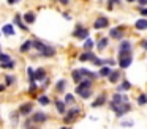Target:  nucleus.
<instances>
[{
	"instance_id": "nucleus-45",
	"label": "nucleus",
	"mask_w": 147,
	"mask_h": 129,
	"mask_svg": "<svg viewBox=\"0 0 147 129\" xmlns=\"http://www.w3.org/2000/svg\"><path fill=\"white\" fill-rule=\"evenodd\" d=\"M127 2H128V3H133V2H134V0H127Z\"/></svg>"
},
{
	"instance_id": "nucleus-14",
	"label": "nucleus",
	"mask_w": 147,
	"mask_h": 129,
	"mask_svg": "<svg viewBox=\"0 0 147 129\" xmlns=\"http://www.w3.org/2000/svg\"><path fill=\"white\" fill-rule=\"evenodd\" d=\"M81 72H82L84 77H90L92 80H95V79L100 76V74H96V72H92V71H89V69H86V68H81Z\"/></svg>"
},
{
	"instance_id": "nucleus-19",
	"label": "nucleus",
	"mask_w": 147,
	"mask_h": 129,
	"mask_svg": "<svg viewBox=\"0 0 147 129\" xmlns=\"http://www.w3.org/2000/svg\"><path fill=\"white\" fill-rule=\"evenodd\" d=\"M24 22H26V24H33V22H35V13H32V11L26 13V14H24Z\"/></svg>"
},
{
	"instance_id": "nucleus-38",
	"label": "nucleus",
	"mask_w": 147,
	"mask_h": 129,
	"mask_svg": "<svg viewBox=\"0 0 147 129\" xmlns=\"http://www.w3.org/2000/svg\"><path fill=\"white\" fill-rule=\"evenodd\" d=\"M141 47H142L144 50H147V39H144L142 43H141Z\"/></svg>"
},
{
	"instance_id": "nucleus-27",
	"label": "nucleus",
	"mask_w": 147,
	"mask_h": 129,
	"mask_svg": "<svg viewBox=\"0 0 147 129\" xmlns=\"http://www.w3.org/2000/svg\"><path fill=\"white\" fill-rule=\"evenodd\" d=\"M92 63H93V66H105V65H108V60H105V58H93L92 60Z\"/></svg>"
},
{
	"instance_id": "nucleus-10",
	"label": "nucleus",
	"mask_w": 147,
	"mask_h": 129,
	"mask_svg": "<svg viewBox=\"0 0 147 129\" xmlns=\"http://www.w3.org/2000/svg\"><path fill=\"white\" fill-rule=\"evenodd\" d=\"M32 120L35 123H45L46 120H48V115H46V113H43V112H36L35 115L32 116Z\"/></svg>"
},
{
	"instance_id": "nucleus-24",
	"label": "nucleus",
	"mask_w": 147,
	"mask_h": 129,
	"mask_svg": "<svg viewBox=\"0 0 147 129\" xmlns=\"http://www.w3.org/2000/svg\"><path fill=\"white\" fill-rule=\"evenodd\" d=\"M108 44H109L108 38H101V39H100V43L96 44V47H98V50H103V49H106V47H108Z\"/></svg>"
},
{
	"instance_id": "nucleus-42",
	"label": "nucleus",
	"mask_w": 147,
	"mask_h": 129,
	"mask_svg": "<svg viewBox=\"0 0 147 129\" xmlns=\"http://www.w3.org/2000/svg\"><path fill=\"white\" fill-rule=\"evenodd\" d=\"M138 2H139L141 6H146V5H147V0H138Z\"/></svg>"
},
{
	"instance_id": "nucleus-23",
	"label": "nucleus",
	"mask_w": 147,
	"mask_h": 129,
	"mask_svg": "<svg viewBox=\"0 0 147 129\" xmlns=\"http://www.w3.org/2000/svg\"><path fill=\"white\" fill-rule=\"evenodd\" d=\"M131 88V84L128 80H122V84L117 87V91H127V90H130Z\"/></svg>"
},
{
	"instance_id": "nucleus-8",
	"label": "nucleus",
	"mask_w": 147,
	"mask_h": 129,
	"mask_svg": "<svg viewBox=\"0 0 147 129\" xmlns=\"http://www.w3.org/2000/svg\"><path fill=\"white\" fill-rule=\"evenodd\" d=\"M109 35H111V38H115V39H123V30H122V28L119 30V27L111 28Z\"/></svg>"
},
{
	"instance_id": "nucleus-21",
	"label": "nucleus",
	"mask_w": 147,
	"mask_h": 129,
	"mask_svg": "<svg viewBox=\"0 0 147 129\" xmlns=\"http://www.w3.org/2000/svg\"><path fill=\"white\" fill-rule=\"evenodd\" d=\"M35 79L36 80H43V79H46V71L43 68H38L35 69Z\"/></svg>"
},
{
	"instance_id": "nucleus-2",
	"label": "nucleus",
	"mask_w": 147,
	"mask_h": 129,
	"mask_svg": "<svg viewBox=\"0 0 147 129\" xmlns=\"http://www.w3.org/2000/svg\"><path fill=\"white\" fill-rule=\"evenodd\" d=\"M109 107H111V109L115 112V116H123L127 112H130V110H131V106L128 104V101L120 102V104H115V102H112V101H111Z\"/></svg>"
},
{
	"instance_id": "nucleus-22",
	"label": "nucleus",
	"mask_w": 147,
	"mask_h": 129,
	"mask_svg": "<svg viewBox=\"0 0 147 129\" xmlns=\"http://www.w3.org/2000/svg\"><path fill=\"white\" fill-rule=\"evenodd\" d=\"M33 47V39H27L26 43L21 46V52H27V50H30Z\"/></svg>"
},
{
	"instance_id": "nucleus-1",
	"label": "nucleus",
	"mask_w": 147,
	"mask_h": 129,
	"mask_svg": "<svg viewBox=\"0 0 147 129\" xmlns=\"http://www.w3.org/2000/svg\"><path fill=\"white\" fill-rule=\"evenodd\" d=\"M33 47H35L36 50L40 52V55L43 57H54L55 55V49L52 46H48V44H45L43 41H38V39H33Z\"/></svg>"
},
{
	"instance_id": "nucleus-20",
	"label": "nucleus",
	"mask_w": 147,
	"mask_h": 129,
	"mask_svg": "<svg viewBox=\"0 0 147 129\" xmlns=\"http://www.w3.org/2000/svg\"><path fill=\"white\" fill-rule=\"evenodd\" d=\"M71 77H73L74 82H81L84 79V76H82V72H81V69H74V71L71 72Z\"/></svg>"
},
{
	"instance_id": "nucleus-12",
	"label": "nucleus",
	"mask_w": 147,
	"mask_h": 129,
	"mask_svg": "<svg viewBox=\"0 0 147 129\" xmlns=\"http://www.w3.org/2000/svg\"><path fill=\"white\" fill-rule=\"evenodd\" d=\"M105 102H106V94L103 93V94H100V96H98V98H96V99L92 102V107H101Z\"/></svg>"
},
{
	"instance_id": "nucleus-17",
	"label": "nucleus",
	"mask_w": 147,
	"mask_h": 129,
	"mask_svg": "<svg viewBox=\"0 0 147 129\" xmlns=\"http://www.w3.org/2000/svg\"><path fill=\"white\" fill-rule=\"evenodd\" d=\"M2 33L7 35V36H13V35H14V27L11 24H7L3 28H2Z\"/></svg>"
},
{
	"instance_id": "nucleus-11",
	"label": "nucleus",
	"mask_w": 147,
	"mask_h": 129,
	"mask_svg": "<svg viewBox=\"0 0 147 129\" xmlns=\"http://www.w3.org/2000/svg\"><path fill=\"white\" fill-rule=\"evenodd\" d=\"M32 104L27 102V104H22V106L19 107V113L21 115H30V112H32Z\"/></svg>"
},
{
	"instance_id": "nucleus-13",
	"label": "nucleus",
	"mask_w": 147,
	"mask_h": 129,
	"mask_svg": "<svg viewBox=\"0 0 147 129\" xmlns=\"http://www.w3.org/2000/svg\"><path fill=\"white\" fill-rule=\"evenodd\" d=\"M78 94H79L82 99H89L90 96H92V87L90 88H84V90H79V91H76Z\"/></svg>"
},
{
	"instance_id": "nucleus-16",
	"label": "nucleus",
	"mask_w": 147,
	"mask_h": 129,
	"mask_svg": "<svg viewBox=\"0 0 147 129\" xmlns=\"http://www.w3.org/2000/svg\"><path fill=\"white\" fill-rule=\"evenodd\" d=\"M134 27L138 28V30H147V19H138L136 24H134Z\"/></svg>"
},
{
	"instance_id": "nucleus-5",
	"label": "nucleus",
	"mask_w": 147,
	"mask_h": 129,
	"mask_svg": "<svg viewBox=\"0 0 147 129\" xmlns=\"http://www.w3.org/2000/svg\"><path fill=\"white\" fill-rule=\"evenodd\" d=\"M109 24L108 17L106 16H100V17H96L95 24H93V28H96V30H101V28H106Z\"/></svg>"
},
{
	"instance_id": "nucleus-32",
	"label": "nucleus",
	"mask_w": 147,
	"mask_h": 129,
	"mask_svg": "<svg viewBox=\"0 0 147 129\" xmlns=\"http://www.w3.org/2000/svg\"><path fill=\"white\" fill-rule=\"evenodd\" d=\"M138 104H139V106H146L147 104V94H139V96H138Z\"/></svg>"
},
{
	"instance_id": "nucleus-36",
	"label": "nucleus",
	"mask_w": 147,
	"mask_h": 129,
	"mask_svg": "<svg viewBox=\"0 0 147 129\" xmlns=\"http://www.w3.org/2000/svg\"><path fill=\"white\" fill-rule=\"evenodd\" d=\"M65 102H67V104H73L74 102L73 94H67V96H65Z\"/></svg>"
},
{
	"instance_id": "nucleus-18",
	"label": "nucleus",
	"mask_w": 147,
	"mask_h": 129,
	"mask_svg": "<svg viewBox=\"0 0 147 129\" xmlns=\"http://www.w3.org/2000/svg\"><path fill=\"white\" fill-rule=\"evenodd\" d=\"M109 82H111V84H115V82H119V79H120V71H112L111 74H109Z\"/></svg>"
},
{
	"instance_id": "nucleus-6",
	"label": "nucleus",
	"mask_w": 147,
	"mask_h": 129,
	"mask_svg": "<svg viewBox=\"0 0 147 129\" xmlns=\"http://www.w3.org/2000/svg\"><path fill=\"white\" fill-rule=\"evenodd\" d=\"M81 113V110L78 109V107H74V109H71V110H68V113H67V116H65V123H71V121H74V118H76L78 115Z\"/></svg>"
},
{
	"instance_id": "nucleus-4",
	"label": "nucleus",
	"mask_w": 147,
	"mask_h": 129,
	"mask_svg": "<svg viewBox=\"0 0 147 129\" xmlns=\"http://www.w3.org/2000/svg\"><path fill=\"white\" fill-rule=\"evenodd\" d=\"M73 36L78 38V39H86V38H89V30L84 28L82 25H76V28L73 31Z\"/></svg>"
},
{
	"instance_id": "nucleus-43",
	"label": "nucleus",
	"mask_w": 147,
	"mask_h": 129,
	"mask_svg": "<svg viewBox=\"0 0 147 129\" xmlns=\"http://www.w3.org/2000/svg\"><path fill=\"white\" fill-rule=\"evenodd\" d=\"M19 0H8V5H14V3H18Z\"/></svg>"
},
{
	"instance_id": "nucleus-39",
	"label": "nucleus",
	"mask_w": 147,
	"mask_h": 129,
	"mask_svg": "<svg viewBox=\"0 0 147 129\" xmlns=\"http://www.w3.org/2000/svg\"><path fill=\"white\" fill-rule=\"evenodd\" d=\"M63 17L67 19V21H71V14H70V13H63Z\"/></svg>"
},
{
	"instance_id": "nucleus-28",
	"label": "nucleus",
	"mask_w": 147,
	"mask_h": 129,
	"mask_svg": "<svg viewBox=\"0 0 147 129\" xmlns=\"http://www.w3.org/2000/svg\"><path fill=\"white\" fill-rule=\"evenodd\" d=\"M65 85H67V82H65L63 79L57 82V85H55V90H57V93H62V91H65Z\"/></svg>"
},
{
	"instance_id": "nucleus-41",
	"label": "nucleus",
	"mask_w": 147,
	"mask_h": 129,
	"mask_svg": "<svg viewBox=\"0 0 147 129\" xmlns=\"http://www.w3.org/2000/svg\"><path fill=\"white\" fill-rule=\"evenodd\" d=\"M141 16H147V8H141Z\"/></svg>"
},
{
	"instance_id": "nucleus-44",
	"label": "nucleus",
	"mask_w": 147,
	"mask_h": 129,
	"mask_svg": "<svg viewBox=\"0 0 147 129\" xmlns=\"http://www.w3.org/2000/svg\"><path fill=\"white\" fill-rule=\"evenodd\" d=\"M3 90H5V85H0V93H2Z\"/></svg>"
},
{
	"instance_id": "nucleus-31",
	"label": "nucleus",
	"mask_w": 147,
	"mask_h": 129,
	"mask_svg": "<svg viewBox=\"0 0 147 129\" xmlns=\"http://www.w3.org/2000/svg\"><path fill=\"white\" fill-rule=\"evenodd\" d=\"M65 101H57L55 102V106H57V110H59V113H65Z\"/></svg>"
},
{
	"instance_id": "nucleus-35",
	"label": "nucleus",
	"mask_w": 147,
	"mask_h": 129,
	"mask_svg": "<svg viewBox=\"0 0 147 129\" xmlns=\"http://www.w3.org/2000/svg\"><path fill=\"white\" fill-rule=\"evenodd\" d=\"M8 60H11V57L8 55V53H2V52H0V63H2V61H8Z\"/></svg>"
},
{
	"instance_id": "nucleus-40",
	"label": "nucleus",
	"mask_w": 147,
	"mask_h": 129,
	"mask_svg": "<svg viewBox=\"0 0 147 129\" xmlns=\"http://www.w3.org/2000/svg\"><path fill=\"white\" fill-rule=\"evenodd\" d=\"M59 3H60V5H68V3H70V0H57Z\"/></svg>"
},
{
	"instance_id": "nucleus-3",
	"label": "nucleus",
	"mask_w": 147,
	"mask_h": 129,
	"mask_svg": "<svg viewBox=\"0 0 147 129\" xmlns=\"http://www.w3.org/2000/svg\"><path fill=\"white\" fill-rule=\"evenodd\" d=\"M131 49H133V44H131V41L122 39L120 44H119V58H122V57H127V55H131Z\"/></svg>"
},
{
	"instance_id": "nucleus-29",
	"label": "nucleus",
	"mask_w": 147,
	"mask_h": 129,
	"mask_svg": "<svg viewBox=\"0 0 147 129\" xmlns=\"http://www.w3.org/2000/svg\"><path fill=\"white\" fill-rule=\"evenodd\" d=\"M93 46H95V41L90 39V38H86V43H84V49H86V50H90Z\"/></svg>"
},
{
	"instance_id": "nucleus-15",
	"label": "nucleus",
	"mask_w": 147,
	"mask_h": 129,
	"mask_svg": "<svg viewBox=\"0 0 147 129\" xmlns=\"http://www.w3.org/2000/svg\"><path fill=\"white\" fill-rule=\"evenodd\" d=\"M21 19H22V16L16 14V16H14V24L19 25V28H22V30H29V28H27V24H26V22H22Z\"/></svg>"
},
{
	"instance_id": "nucleus-37",
	"label": "nucleus",
	"mask_w": 147,
	"mask_h": 129,
	"mask_svg": "<svg viewBox=\"0 0 147 129\" xmlns=\"http://www.w3.org/2000/svg\"><path fill=\"white\" fill-rule=\"evenodd\" d=\"M5 82H7V85L14 84V77H13V76H7V77H5Z\"/></svg>"
},
{
	"instance_id": "nucleus-7",
	"label": "nucleus",
	"mask_w": 147,
	"mask_h": 129,
	"mask_svg": "<svg viewBox=\"0 0 147 129\" xmlns=\"http://www.w3.org/2000/svg\"><path fill=\"white\" fill-rule=\"evenodd\" d=\"M131 61H133V57L131 55L122 57V58H119V66H120L122 69H127L128 66H131Z\"/></svg>"
},
{
	"instance_id": "nucleus-25",
	"label": "nucleus",
	"mask_w": 147,
	"mask_h": 129,
	"mask_svg": "<svg viewBox=\"0 0 147 129\" xmlns=\"http://www.w3.org/2000/svg\"><path fill=\"white\" fill-rule=\"evenodd\" d=\"M111 68H108V66H101V69H100L98 74L101 76V77H109V74H111Z\"/></svg>"
},
{
	"instance_id": "nucleus-9",
	"label": "nucleus",
	"mask_w": 147,
	"mask_h": 129,
	"mask_svg": "<svg viewBox=\"0 0 147 129\" xmlns=\"http://www.w3.org/2000/svg\"><path fill=\"white\" fill-rule=\"evenodd\" d=\"M93 58H95V53H93L92 50H86L84 53H81V55H79V60H81V61H89V60L92 61Z\"/></svg>"
},
{
	"instance_id": "nucleus-33",
	"label": "nucleus",
	"mask_w": 147,
	"mask_h": 129,
	"mask_svg": "<svg viewBox=\"0 0 147 129\" xmlns=\"http://www.w3.org/2000/svg\"><path fill=\"white\" fill-rule=\"evenodd\" d=\"M38 102L41 104V106H48V104H49V98L48 96H40L38 98Z\"/></svg>"
},
{
	"instance_id": "nucleus-34",
	"label": "nucleus",
	"mask_w": 147,
	"mask_h": 129,
	"mask_svg": "<svg viewBox=\"0 0 147 129\" xmlns=\"http://www.w3.org/2000/svg\"><path fill=\"white\" fill-rule=\"evenodd\" d=\"M120 2H122V0H108V8L112 9V6H114V5H120Z\"/></svg>"
},
{
	"instance_id": "nucleus-26",
	"label": "nucleus",
	"mask_w": 147,
	"mask_h": 129,
	"mask_svg": "<svg viewBox=\"0 0 147 129\" xmlns=\"http://www.w3.org/2000/svg\"><path fill=\"white\" fill-rule=\"evenodd\" d=\"M0 68H3V69H13L14 68V61H13V60L2 61V63H0Z\"/></svg>"
},
{
	"instance_id": "nucleus-30",
	"label": "nucleus",
	"mask_w": 147,
	"mask_h": 129,
	"mask_svg": "<svg viewBox=\"0 0 147 129\" xmlns=\"http://www.w3.org/2000/svg\"><path fill=\"white\" fill-rule=\"evenodd\" d=\"M27 76H29V80L30 82H36V79H35V69L33 68H27Z\"/></svg>"
}]
</instances>
